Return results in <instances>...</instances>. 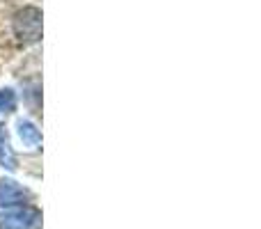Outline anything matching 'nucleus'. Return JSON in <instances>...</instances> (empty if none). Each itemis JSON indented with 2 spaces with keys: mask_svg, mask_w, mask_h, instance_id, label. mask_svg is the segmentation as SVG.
I'll return each instance as SVG.
<instances>
[{
  "mask_svg": "<svg viewBox=\"0 0 261 229\" xmlns=\"http://www.w3.org/2000/svg\"><path fill=\"white\" fill-rule=\"evenodd\" d=\"M14 35L21 44H37L41 41V26H44V16H41L39 7H23L14 14Z\"/></svg>",
  "mask_w": 261,
  "mask_h": 229,
  "instance_id": "nucleus-1",
  "label": "nucleus"
},
{
  "mask_svg": "<svg viewBox=\"0 0 261 229\" xmlns=\"http://www.w3.org/2000/svg\"><path fill=\"white\" fill-rule=\"evenodd\" d=\"M0 225L9 229H35L41 225V211L35 207H28V204L14 207L0 216Z\"/></svg>",
  "mask_w": 261,
  "mask_h": 229,
  "instance_id": "nucleus-2",
  "label": "nucleus"
},
{
  "mask_svg": "<svg viewBox=\"0 0 261 229\" xmlns=\"http://www.w3.org/2000/svg\"><path fill=\"white\" fill-rule=\"evenodd\" d=\"M28 199V193L12 179H0V207L5 209H14V207H23Z\"/></svg>",
  "mask_w": 261,
  "mask_h": 229,
  "instance_id": "nucleus-3",
  "label": "nucleus"
},
{
  "mask_svg": "<svg viewBox=\"0 0 261 229\" xmlns=\"http://www.w3.org/2000/svg\"><path fill=\"white\" fill-rule=\"evenodd\" d=\"M0 165L5 167V170L14 172L16 170V154H14L12 149V142H9V131L5 124H0Z\"/></svg>",
  "mask_w": 261,
  "mask_h": 229,
  "instance_id": "nucleus-4",
  "label": "nucleus"
},
{
  "mask_svg": "<svg viewBox=\"0 0 261 229\" xmlns=\"http://www.w3.org/2000/svg\"><path fill=\"white\" fill-rule=\"evenodd\" d=\"M18 138L28 149H37L41 144V133L32 121H18Z\"/></svg>",
  "mask_w": 261,
  "mask_h": 229,
  "instance_id": "nucleus-5",
  "label": "nucleus"
},
{
  "mask_svg": "<svg viewBox=\"0 0 261 229\" xmlns=\"http://www.w3.org/2000/svg\"><path fill=\"white\" fill-rule=\"evenodd\" d=\"M14 108H16V94H14V90H9V87L0 90V110L3 113H12Z\"/></svg>",
  "mask_w": 261,
  "mask_h": 229,
  "instance_id": "nucleus-6",
  "label": "nucleus"
}]
</instances>
